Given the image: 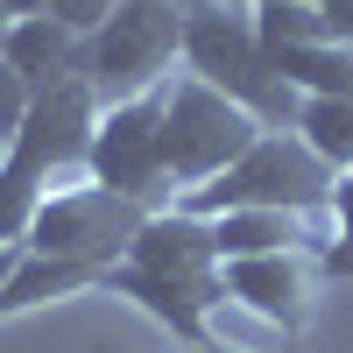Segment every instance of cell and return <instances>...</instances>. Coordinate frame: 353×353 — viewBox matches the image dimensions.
Instances as JSON below:
<instances>
[{
    "label": "cell",
    "mask_w": 353,
    "mask_h": 353,
    "mask_svg": "<svg viewBox=\"0 0 353 353\" xmlns=\"http://www.w3.org/2000/svg\"><path fill=\"white\" fill-rule=\"evenodd\" d=\"M99 297H128V304H141L184 353L205 346V339H212V311L226 304L212 219L184 212V205L149 212V219L134 226L128 254L99 276Z\"/></svg>",
    "instance_id": "cell-1"
},
{
    "label": "cell",
    "mask_w": 353,
    "mask_h": 353,
    "mask_svg": "<svg viewBox=\"0 0 353 353\" xmlns=\"http://www.w3.org/2000/svg\"><path fill=\"white\" fill-rule=\"evenodd\" d=\"M184 71L205 78L212 92L241 99L261 128L297 121V92H290L283 71L269 64L248 0H198V8H184Z\"/></svg>",
    "instance_id": "cell-2"
},
{
    "label": "cell",
    "mask_w": 353,
    "mask_h": 353,
    "mask_svg": "<svg viewBox=\"0 0 353 353\" xmlns=\"http://www.w3.org/2000/svg\"><path fill=\"white\" fill-rule=\"evenodd\" d=\"M325 191H332V163L297 128H261L241 163L219 170L212 184L184 191L176 205L198 212V219H219V212H325Z\"/></svg>",
    "instance_id": "cell-3"
},
{
    "label": "cell",
    "mask_w": 353,
    "mask_h": 353,
    "mask_svg": "<svg viewBox=\"0 0 353 353\" xmlns=\"http://www.w3.org/2000/svg\"><path fill=\"white\" fill-rule=\"evenodd\" d=\"M184 64V0H121L92 36H85V85L99 106L156 92Z\"/></svg>",
    "instance_id": "cell-4"
},
{
    "label": "cell",
    "mask_w": 353,
    "mask_h": 353,
    "mask_svg": "<svg viewBox=\"0 0 353 353\" xmlns=\"http://www.w3.org/2000/svg\"><path fill=\"white\" fill-rule=\"evenodd\" d=\"M254 134H261V121L241 99L212 92V85L191 78V71L170 78V92H163V163H170L176 198L198 191V184H212L219 170H233L254 149Z\"/></svg>",
    "instance_id": "cell-5"
},
{
    "label": "cell",
    "mask_w": 353,
    "mask_h": 353,
    "mask_svg": "<svg viewBox=\"0 0 353 353\" xmlns=\"http://www.w3.org/2000/svg\"><path fill=\"white\" fill-rule=\"evenodd\" d=\"M163 92H134V99H113L99 106V128H92V149H85V176L99 191L141 205V212H163L176 205V184H170V163H163Z\"/></svg>",
    "instance_id": "cell-6"
},
{
    "label": "cell",
    "mask_w": 353,
    "mask_h": 353,
    "mask_svg": "<svg viewBox=\"0 0 353 353\" xmlns=\"http://www.w3.org/2000/svg\"><path fill=\"white\" fill-rule=\"evenodd\" d=\"M141 219H149L141 205L113 198V191H99L92 176H85V184H57V191L36 205L21 248H28V254H57V261H92V269H113V261L128 254V241H134Z\"/></svg>",
    "instance_id": "cell-7"
},
{
    "label": "cell",
    "mask_w": 353,
    "mask_h": 353,
    "mask_svg": "<svg viewBox=\"0 0 353 353\" xmlns=\"http://www.w3.org/2000/svg\"><path fill=\"white\" fill-rule=\"evenodd\" d=\"M219 283L233 304H248L254 318L283 325V339H297L311 325V304H318V283H325V261L318 248H276V254H233L219 261Z\"/></svg>",
    "instance_id": "cell-8"
},
{
    "label": "cell",
    "mask_w": 353,
    "mask_h": 353,
    "mask_svg": "<svg viewBox=\"0 0 353 353\" xmlns=\"http://www.w3.org/2000/svg\"><path fill=\"white\" fill-rule=\"evenodd\" d=\"M99 276L92 261H57V254H14L8 283H0V318H21V311H43V304H71V297H99Z\"/></svg>",
    "instance_id": "cell-9"
},
{
    "label": "cell",
    "mask_w": 353,
    "mask_h": 353,
    "mask_svg": "<svg viewBox=\"0 0 353 353\" xmlns=\"http://www.w3.org/2000/svg\"><path fill=\"white\" fill-rule=\"evenodd\" d=\"M0 57H8V64L28 78V92L57 85L64 71H85V43H78L57 14H14L8 36H0Z\"/></svg>",
    "instance_id": "cell-10"
},
{
    "label": "cell",
    "mask_w": 353,
    "mask_h": 353,
    "mask_svg": "<svg viewBox=\"0 0 353 353\" xmlns=\"http://www.w3.org/2000/svg\"><path fill=\"white\" fill-rule=\"evenodd\" d=\"M269 64L283 71V85L297 99H353V43H339V36L269 50Z\"/></svg>",
    "instance_id": "cell-11"
},
{
    "label": "cell",
    "mask_w": 353,
    "mask_h": 353,
    "mask_svg": "<svg viewBox=\"0 0 353 353\" xmlns=\"http://www.w3.org/2000/svg\"><path fill=\"white\" fill-rule=\"evenodd\" d=\"M212 248H219V261H233V254L318 248V233H311V212H219L212 219Z\"/></svg>",
    "instance_id": "cell-12"
},
{
    "label": "cell",
    "mask_w": 353,
    "mask_h": 353,
    "mask_svg": "<svg viewBox=\"0 0 353 353\" xmlns=\"http://www.w3.org/2000/svg\"><path fill=\"white\" fill-rule=\"evenodd\" d=\"M297 128L332 170H353V99H297Z\"/></svg>",
    "instance_id": "cell-13"
},
{
    "label": "cell",
    "mask_w": 353,
    "mask_h": 353,
    "mask_svg": "<svg viewBox=\"0 0 353 353\" xmlns=\"http://www.w3.org/2000/svg\"><path fill=\"white\" fill-rule=\"evenodd\" d=\"M318 261H325V276L353 283V170H332V191H325V241H318Z\"/></svg>",
    "instance_id": "cell-14"
},
{
    "label": "cell",
    "mask_w": 353,
    "mask_h": 353,
    "mask_svg": "<svg viewBox=\"0 0 353 353\" xmlns=\"http://www.w3.org/2000/svg\"><path fill=\"white\" fill-rule=\"evenodd\" d=\"M28 99H36V92H28V78L8 64V57H0V149H8V141L21 134V121H28Z\"/></svg>",
    "instance_id": "cell-15"
},
{
    "label": "cell",
    "mask_w": 353,
    "mask_h": 353,
    "mask_svg": "<svg viewBox=\"0 0 353 353\" xmlns=\"http://www.w3.org/2000/svg\"><path fill=\"white\" fill-rule=\"evenodd\" d=\"M113 8H121V0H50V8H43V14H57V21H64V28H71V36L85 43V36H92V28H99V21L113 14Z\"/></svg>",
    "instance_id": "cell-16"
},
{
    "label": "cell",
    "mask_w": 353,
    "mask_h": 353,
    "mask_svg": "<svg viewBox=\"0 0 353 353\" xmlns=\"http://www.w3.org/2000/svg\"><path fill=\"white\" fill-rule=\"evenodd\" d=\"M304 8H318V21H325V36L353 43V0H304Z\"/></svg>",
    "instance_id": "cell-17"
},
{
    "label": "cell",
    "mask_w": 353,
    "mask_h": 353,
    "mask_svg": "<svg viewBox=\"0 0 353 353\" xmlns=\"http://www.w3.org/2000/svg\"><path fill=\"white\" fill-rule=\"evenodd\" d=\"M0 8H8V21H14V14H43L50 0H0Z\"/></svg>",
    "instance_id": "cell-18"
},
{
    "label": "cell",
    "mask_w": 353,
    "mask_h": 353,
    "mask_svg": "<svg viewBox=\"0 0 353 353\" xmlns=\"http://www.w3.org/2000/svg\"><path fill=\"white\" fill-rule=\"evenodd\" d=\"M191 353H248V346H226V339H205V346H191Z\"/></svg>",
    "instance_id": "cell-19"
},
{
    "label": "cell",
    "mask_w": 353,
    "mask_h": 353,
    "mask_svg": "<svg viewBox=\"0 0 353 353\" xmlns=\"http://www.w3.org/2000/svg\"><path fill=\"white\" fill-rule=\"evenodd\" d=\"M14 254H21V248H0V283H8V269H14Z\"/></svg>",
    "instance_id": "cell-20"
},
{
    "label": "cell",
    "mask_w": 353,
    "mask_h": 353,
    "mask_svg": "<svg viewBox=\"0 0 353 353\" xmlns=\"http://www.w3.org/2000/svg\"><path fill=\"white\" fill-rule=\"evenodd\" d=\"M92 353H134V346H113V339H99V346H92Z\"/></svg>",
    "instance_id": "cell-21"
},
{
    "label": "cell",
    "mask_w": 353,
    "mask_h": 353,
    "mask_svg": "<svg viewBox=\"0 0 353 353\" xmlns=\"http://www.w3.org/2000/svg\"><path fill=\"white\" fill-rule=\"evenodd\" d=\"M0 36H8V8H0Z\"/></svg>",
    "instance_id": "cell-22"
}]
</instances>
